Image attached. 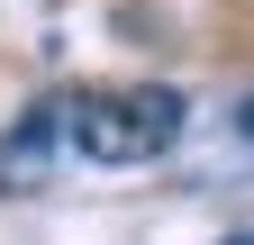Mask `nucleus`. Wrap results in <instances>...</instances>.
<instances>
[{
	"label": "nucleus",
	"mask_w": 254,
	"mask_h": 245,
	"mask_svg": "<svg viewBox=\"0 0 254 245\" xmlns=\"http://www.w3.org/2000/svg\"><path fill=\"white\" fill-rule=\"evenodd\" d=\"M182 118L190 109L173 82H91V91H64V155L136 173L182 145Z\"/></svg>",
	"instance_id": "obj_1"
},
{
	"label": "nucleus",
	"mask_w": 254,
	"mask_h": 245,
	"mask_svg": "<svg viewBox=\"0 0 254 245\" xmlns=\"http://www.w3.org/2000/svg\"><path fill=\"white\" fill-rule=\"evenodd\" d=\"M55 155H64V91H55V100H37L9 136H0V191L46 182V164H55Z\"/></svg>",
	"instance_id": "obj_2"
},
{
	"label": "nucleus",
	"mask_w": 254,
	"mask_h": 245,
	"mask_svg": "<svg viewBox=\"0 0 254 245\" xmlns=\"http://www.w3.org/2000/svg\"><path fill=\"white\" fill-rule=\"evenodd\" d=\"M236 136L254 145V91H245V100H236Z\"/></svg>",
	"instance_id": "obj_3"
},
{
	"label": "nucleus",
	"mask_w": 254,
	"mask_h": 245,
	"mask_svg": "<svg viewBox=\"0 0 254 245\" xmlns=\"http://www.w3.org/2000/svg\"><path fill=\"white\" fill-rule=\"evenodd\" d=\"M218 245H254V227H236V236H218Z\"/></svg>",
	"instance_id": "obj_4"
}]
</instances>
